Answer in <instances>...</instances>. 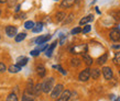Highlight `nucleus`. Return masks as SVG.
<instances>
[{
	"mask_svg": "<svg viewBox=\"0 0 120 101\" xmlns=\"http://www.w3.org/2000/svg\"><path fill=\"white\" fill-rule=\"evenodd\" d=\"M17 61H18L17 65H19L20 67H23V66H26V64H28L29 59H28V57H26V56H20V57L17 59Z\"/></svg>",
	"mask_w": 120,
	"mask_h": 101,
	"instance_id": "nucleus-13",
	"label": "nucleus"
},
{
	"mask_svg": "<svg viewBox=\"0 0 120 101\" xmlns=\"http://www.w3.org/2000/svg\"><path fill=\"white\" fill-rule=\"evenodd\" d=\"M0 14H1V11H0Z\"/></svg>",
	"mask_w": 120,
	"mask_h": 101,
	"instance_id": "nucleus-43",
	"label": "nucleus"
},
{
	"mask_svg": "<svg viewBox=\"0 0 120 101\" xmlns=\"http://www.w3.org/2000/svg\"><path fill=\"white\" fill-rule=\"evenodd\" d=\"M43 30V23L42 22H38L37 24H34V26L32 28L33 33H40Z\"/></svg>",
	"mask_w": 120,
	"mask_h": 101,
	"instance_id": "nucleus-15",
	"label": "nucleus"
},
{
	"mask_svg": "<svg viewBox=\"0 0 120 101\" xmlns=\"http://www.w3.org/2000/svg\"><path fill=\"white\" fill-rule=\"evenodd\" d=\"M107 58H108V55L107 54H104L102 56H100V57L98 58V61H97L98 65H104L106 61H107Z\"/></svg>",
	"mask_w": 120,
	"mask_h": 101,
	"instance_id": "nucleus-23",
	"label": "nucleus"
},
{
	"mask_svg": "<svg viewBox=\"0 0 120 101\" xmlns=\"http://www.w3.org/2000/svg\"><path fill=\"white\" fill-rule=\"evenodd\" d=\"M51 39V35L50 34H47V35H43V36H40V37H38L37 40H35V42H37V44H44V43H46L47 41Z\"/></svg>",
	"mask_w": 120,
	"mask_h": 101,
	"instance_id": "nucleus-10",
	"label": "nucleus"
},
{
	"mask_svg": "<svg viewBox=\"0 0 120 101\" xmlns=\"http://www.w3.org/2000/svg\"><path fill=\"white\" fill-rule=\"evenodd\" d=\"M78 78H79L80 81H87V80H89V78H90V69L86 68L84 70H82L79 72V75H78Z\"/></svg>",
	"mask_w": 120,
	"mask_h": 101,
	"instance_id": "nucleus-4",
	"label": "nucleus"
},
{
	"mask_svg": "<svg viewBox=\"0 0 120 101\" xmlns=\"http://www.w3.org/2000/svg\"><path fill=\"white\" fill-rule=\"evenodd\" d=\"M65 18H66V14L65 12H63V11H58L57 13L55 14V20L57 22H63Z\"/></svg>",
	"mask_w": 120,
	"mask_h": 101,
	"instance_id": "nucleus-14",
	"label": "nucleus"
},
{
	"mask_svg": "<svg viewBox=\"0 0 120 101\" xmlns=\"http://www.w3.org/2000/svg\"><path fill=\"white\" fill-rule=\"evenodd\" d=\"M26 37V33H19V34H17V35L15 36V40L17 43H19V42H22V41L24 40Z\"/></svg>",
	"mask_w": 120,
	"mask_h": 101,
	"instance_id": "nucleus-20",
	"label": "nucleus"
},
{
	"mask_svg": "<svg viewBox=\"0 0 120 101\" xmlns=\"http://www.w3.org/2000/svg\"><path fill=\"white\" fill-rule=\"evenodd\" d=\"M113 48H120V45H113Z\"/></svg>",
	"mask_w": 120,
	"mask_h": 101,
	"instance_id": "nucleus-40",
	"label": "nucleus"
},
{
	"mask_svg": "<svg viewBox=\"0 0 120 101\" xmlns=\"http://www.w3.org/2000/svg\"><path fill=\"white\" fill-rule=\"evenodd\" d=\"M41 92H42V83H37L35 86L33 87V94H34V97L40 96Z\"/></svg>",
	"mask_w": 120,
	"mask_h": 101,
	"instance_id": "nucleus-12",
	"label": "nucleus"
},
{
	"mask_svg": "<svg viewBox=\"0 0 120 101\" xmlns=\"http://www.w3.org/2000/svg\"><path fill=\"white\" fill-rule=\"evenodd\" d=\"M79 1H82V0H75V2H77V4H78Z\"/></svg>",
	"mask_w": 120,
	"mask_h": 101,
	"instance_id": "nucleus-41",
	"label": "nucleus"
},
{
	"mask_svg": "<svg viewBox=\"0 0 120 101\" xmlns=\"http://www.w3.org/2000/svg\"><path fill=\"white\" fill-rule=\"evenodd\" d=\"M33 26H34V22L31 21V20H29V21H26V23H24V28H26V30H32Z\"/></svg>",
	"mask_w": 120,
	"mask_h": 101,
	"instance_id": "nucleus-27",
	"label": "nucleus"
},
{
	"mask_svg": "<svg viewBox=\"0 0 120 101\" xmlns=\"http://www.w3.org/2000/svg\"><path fill=\"white\" fill-rule=\"evenodd\" d=\"M56 44H57V41H54L53 43L51 44V46L47 47L46 48V56H52V53H53V50H54V48L56 47Z\"/></svg>",
	"mask_w": 120,
	"mask_h": 101,
	"instance_id": "nucleus-17",
	"label": "nucleus"
},
{
	"mask_svg": "<svg viewBox=\"0 0 120 101\" xmlns=\"http://www.w3.org/2000/svg\"><path fill=\"white\" fill-rule=\"evenodd\" d=\"M83 59H84L85 64H86L87 66H90L91 64H93V58H91L90 56L87 54V53H84V54H83Z\"/></svg>",
	"mask_w": 120,
	"mask_h": 101,
	"instance_id": "nucleus-18",
	"label": "nucleus"
},
{
	"mask_svg": "<svg viewBox=\"0 0 120 101\" xmlns=\"http://www.w3.org/2000/svg\"><path fill=\"white\" fill-rule=\"evenodd\" d=\"M65 39H66V37L64 35H61V44H62V45H63V43L65 42Z\"/></svg>",
	"mask_w": 120,
	"mask_h": 101,
	"instance_id": "nucleus-36",
	"label": "nucleus"
},
{
	"mask_svg": "<svg viewBox=\"0 0 120 101\" xmlns=\"http://www.w3.org/2000/svg\"><path fill=\"white\" fill-rule=\"evenodd\" d=\"M74 4H75V0H62V2H61V8L67 9V8L73 7Z\"/></svg>",
	"mask_w": 120,
	"mask_h": 101,
	"instance_id": "nucleus-9",
	"label": "nucleus"
},
{
	"mask_svg": "<svg viewBox=\"0 0 120 101\" xmlns=\"http://www.w3.org/2000/svg\"><path fill=\"white\" fill-rule=\"evenodd\" d=\"M71 64H72L73 67H78V66L82 64V61H80V59H78V58H72Z\"/></svg>",
	"mask_w": 120,
	"mask_h": 101,
	"instance_id": "nucleus-26",
	"label": "nucleus"
},
{
	"mask_svg": "<svg viewBox=\"0 0 120 101\" xmlns=\"http://www.w3.org/2000/svg\"><path fill=\"white\" fill-rule=\"evenodd\" d=\"M6 69H7V67H6V65H4V63H1V61H0V72H6Z\"/></svg>",
	"mask_w": 120,
	"mask_h": 101,
	"instance_id": "nucleus-33",
	"label": "nucleus"
},
{
	"mask_svg": "<svg viewBox=\"0 0 120 101\" xmlns=\"http://www.w3.org/2000/svg\"><path fill=\"white\" fill-rule=\"evenodd\" d=\"M73 19H74V14H73V13H71V14H69L68 17H67V19H64L63 23H64V24H68L69 22L73 21Z\"/></svg>",
	"mask_w": 120,
	"mask_h": 101,
	"instance_id": "nucleus-28",
	"label": "nucleus"
},
{
	"mask_svg": "<svg viewBox=\"0 0 120 101\" xmlns=\"http://www.w3.org/2000/svg\"><path fill=\"white\" fill-rule=\"evenodd\" d=\"M113 63L116 66H120V50L117 52L115 54V57H113Z\"/></svg>",
	"mask_w": 120,
	"mask_h": 101,
	"instance_id": "nucleus-24",
	"label": "nucleus"
},
{
	"mask_svg": "<svg viewBox=\"0 0 120 101\" xmlns=\"http://www.w3.org/2000/svg\"><path fill=\"white\" fill-rule=\"evenodd\" d=\"M102 76L106 80H111L112 79V76H113V72H112V69L110 67H104L102 68Z\"/></svg>",
	"mask_w": 120,
	"mask_h": 101,
	"instance_id": "nucleus-5",
	"label": "nucleus"
},
{
	"mask_svg": "<svg viewBox=\"0 0 120 101\" xmlns=\"http://www.w3.org/2000/svg\"><path fill=\"white\" fill-rule=\"evenodd\" d=\"M15 18H17V19H24V18H26V13H20V14L17 15Z\"/></svg>",
	"mask_w": 120,
	"mask_h": 101,
	"instance_id": "nucleus-35",
	"label": "nucleus"
},
{
	"mask_svg": "<svg viewBox=\"0 0 120 101\" xmlns=\"http://www.w3.org/2000/svg\"><path fill=\"white\" fill-rule=\"evenodd\" d=\"M82 32V29H80L79 26H77V28H74L72 31H71V33L73 34V35H76V34H78V33Z\"/></svg>",
	"mask_w": 120,
	"mask_h": 101,
	"instance_id": "nucleus-30",
	"label": "nucleus"
},
{
	"mask_svg": "<svg viewBox=\"0 0 120 101\" xmlns=\"http://www.w3.org/2000/svg\"><path fill=\"white\" fill-rule=\"evenodd\" d=\"M39 54H40V50H33L32 52H31V55H32V56H39Z\"/></svg>",
	"mask_w": 120,
	"mask_h": 101,
	"instance_id": "nucleus-34",
	"label": "nucleus"
},
{
	"mask_svg": "<svg viewBox=\"0 0 120 101\" xmlns=\"http://www.w3.org/2000/svg\"><path fill=\"white\" fill-rule=\"evenodd\" d=\"M17 33H18V30L13 25H8L7 28H6V34L9 37H15L17 35Z\"/></svg>",
	"mask_w": 120,
	"mask_h": 101,
	"instance_id": "nucleus-7",
	"label": "nucleus"
},
{
	"mask_svg": "<svg viewBox=\"0 0 120 101\" xmlns=\"http://www.w3.org/2000/svg\"><path fill=\"white\" fill-rule=\"evenodd\" d=\"M47 47H49V45H47V44H40V47H39V48H38V50H40V52H42V50H45L47 48Z\"/></svg>",
	"mask_w": 120,
	"mask_h": 101,
	"instance_id": "nucleus-32",
	"label": "nucleus"
},
{
	"mask_svg": "<svg viewBox=\"0 0 120 101\" xmlns=\"http://www.w3.org/2000/svg\"><path fill=\"white\" fill-rule=\"evenodd\" d=\"M109 98H110V100H115V96H113V94H111V96H109Z\"/></svg>",
	"mask_w": 120,
	"mask_h": 101,
	"instance_id": "nucleus-38",
	"label": "nucleus"
},
{
	"mask_svg": "<svg viewBox=\"0 0 120 101\" xmlns=\"http://www.w3.org/2000/svg\"><path fill=\"white\" fill-rule=\"evenodd\" d=\"M72 54H84L87 53V45L86 44H82V45H75L71 48Z\"/></svg>",
	"mask_w": 120,
	"mask_h": 101,
	"instance_id": "nucleus-3",
	"label": "nucleus"
},
{
	"mask_svg": "<svg viewBox=\"0 0 120 101\" xmlns=\"http://www.w3.org/2000/svg\"><path fill=\"white\" fill-rule=\"evenodd\" d=\"M109 37H110V40L113 41V42H117V41H119L120 40V32H119V30H112L111 32H110L109 34Z\"/></svg>",
	"mask_w": 120,
	"mask_h": 101,
	"instance_id": "nucleus-8",
	"label": "nucleus"
},
{
	"mask_svg": "<svg viewBox=\"0 0 120 101\" xmlns=\"http://www.w3.org/2000/svg\"><path fill=\"white\" fill-rule=\"evenodd\" d=\"M22 101H34V96L24 92L23 96H22Z\"/></svg>",
	"mask_w": 120,
	"mask_h": 101,
	"instance_id": "nucleus-21",
	"label": "nucleus"
},
{
	"mask_svg": "<svg viewBox=\"0 0 120 101\" xmlns=\"http://www.w3.org/2000/svg\"><path fill=\"white\" fill-rule=\"evenodd\" d=\"M15 12H19V11H20V4H19V6H17V8H15Z\"/></svg>",
	"mask_w": 120,
	"mask_h": 101,
	"instance_id": "nucleus-37",
	"label": "nucleus"
},
{
	"mask_svg": "<svg viewBox=\"0 0 120 101\" xmlns=\"http://www.w3.org/2000/svg\"><path fill=\"white\" fill-rule=\"evenodd\" d=\"M54 83H55V79L53 77H50V78L45 79V81L42 83V92H44V94L51 92L53 87H54Z\"/></svg>",
	"mask_w": 120,
	"mask_h": 101,
	"instance_id": "nucleus-1",
	"label": "nucleus"
},
{
	"mask_svg": "<svg viewBox=\"0 0 120 101\" xmlns=\"http://www.w3.org/2000/svg\"><path fill=\"white\" fill-rule=\"evenodd\" d=\"M72 98V92L69 90H63V92L60 94V97L57 98V100L55 101H68Z\"/></svg>",
	"mask_w": 120,
	"mask_h": 101,
	"instance_id": "nucleus-6",
	"label": "nucleus"
},
{
	"mask_svg": "<svg viewBox=\"0 0 120 101\" xmlns=\"http://www.w3.org/2000/svg\"><path fill=\"white\" fill-rule=\"evenodd\" d=\"M99 76H100V72H99V69H97V68L90 69V77L93 78V79H98Z\"/></svg>",
	"mask_w": 120,
	"mask_h": 101,
	"instance_id": "nucleus-19",
	"label": "nucleus"
},
{
	"mask_svg": "<svg viewBox=\"0 0 120 101\" xmlns=\"http://www.w3.org/2000/svg\"><path fill=\"white\" fill-rule=\"evenodd\" d=\"M64 90V86H63L62 83H57L56 86L53 87V89L51 91V98L52 99H57L60 97V94L63 92Z\"/></svg>",
	"mask_w": 120,
	"mask_h": 101,
	"instance_id": "nucleus-2",
	"label": "nucleus"
},
{
	"mask_svg": "<svg viewBox=\"0 0 120 101\" xmlns=\"http://www.w3.org/2000/svg\"><path fill=\"white\" fill-rule=\"evenodd\" d=\"M0 37H1V36H0Z\"/></svg>",
	"mask_w": 120,
	"mask_h": 101,
	"instance_id": "nucleus-44",
	"label": "nucleus"
},
{
	"mask_svg": "<svg viewBox=\"0 0 120 101\" xmlns=\"http://www.w3.org/2000/svg\"><path fill=\"white\" fill-rule=\"evenodd\" d=\"M93 19H94V15H93V14L87 15V17L83 18V19H82V20L79 21V25H85V24H87L88 22L93 21Z\"/></svg>",
	"mask_w": 120,
	"mask_h": 101,
	"instance_id": "nucleus-16",
	"label": "nucleus"
},
{
	"mask_svg": "<svg viewBox=\"0 0 120 101\" xmlns=\"http://www.w3.org/2000/svg\"><path fill=\"white\" fill-rule=\"evenodd\" d=\"M90 25H85V26H84V29H82V33H84V34H85V33H88L89 32V31H90Z\"/></svg>",
	"mask_w": 120,
	"mask_h": 101,
	"instance_id": "nucleus-31",
	"label": "nucleus"
},
{
	"mask_svg": "<svg viewBox=\"0 0 120 101\" xmlns=\"http://www.w3.org/2000/svg\"><path fill=\"white\" fill-rule=\"evenodd\" d=\"M7 2V0H0V4H6Z\"/></svg>",
	"mask_w": 120,
	"mask_h": 101,
	"instance_id": "nucleus-39",
	"label": "nucleus"
},
{
	"mask_svg": "<svg viewBox=\"0 0 120 101\" xmlns=\"http://www.w3.org/2000/svg\"><path fill=\"white\" fill-rule=\"evenodd\" d=\"M37 74L40 76L41 78L45 77V75H46V69H45V67H44L43 65H39L37 67Z\"/></svg>",
	"mask_w": 120,
	"mask_h": 101,
	"instance_id": "nucleus-11",
	"label": "nucleus"
},
{
	"mask_svg": "<svg viewBox=\"0 0 120 101\" xmlns=\"http://www.w3.org/2000/svg\"><path fill=\"white\" fill-rule=\"evenodd\" d=\"M115 101H120V99H119V98H116V100H115Z\"/></svg>",
	"mask_w": 120,
	"mask_h": 101,
	"instance_id": "nucleus-42",
	"label": "nucleus"
},
{
	"mask_svg": "<svg viewBox=\"0 0 120 101\" xmlns=\"http://www.w3.org/2000/svg\"><path fill=\"white\" fill-rule=\"evenodd\" d=\"M6 101H18V97H17V94H13V92H11L10 94H8L7 99Z\"/></svg>",
	"mask_w": 120,
	"mask_h": 101,
	"instance_id": "nucleus-25",
	"label": "nucleus"
},
{
	"mask_svg": "<svg viewBox=\"0 0 120 101\" xmlns=\"http://www.w3.org/2000/svg\"><path fill=\"white\" fill-rule=\"evenodd\" d=\"M9 72H20L21 70V67L19 65H11V66H9Z\"/></svg>",
	"mask_w": 120,
	"mask_h": 101,
	"instance_id": "nucleus-22",
	"label": "nucleus"
},
{
	"mask_svg": "<svg viewBox=\"0 0 120 101\" xmlns=\"http://www.w3.org/2000/svg\"><path fill=\"white\" fill-rule=\"evenodd\" d=\"M110 14L112 15V17L116 19L117 21H120V11H112Z\"/></svg>",
	"mask_w": 120,
	"mask_h": 101,
	"instance_id": "nucleus-29",
	"label": "nucleus"
}]
</instances>
